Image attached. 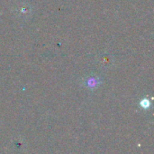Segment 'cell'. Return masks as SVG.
I'll return each mask as SVG.
<instances>
[{"label":"cell","instance_id":"6da1fadb","mask_svg":"<svg viewBox=\"0 0 154 154\" xmlns=\"http://www.w3.org/2000/svg\"><path fill=\"white\" fill-rule=\"evenodd\" d=\"M141 105L143 107V108H148L149 107V105H150V102L147 100V99H144V100H143L142 102H141Z\"/></svg>","mask_w":154,"mask_h":154}]
</instances>
